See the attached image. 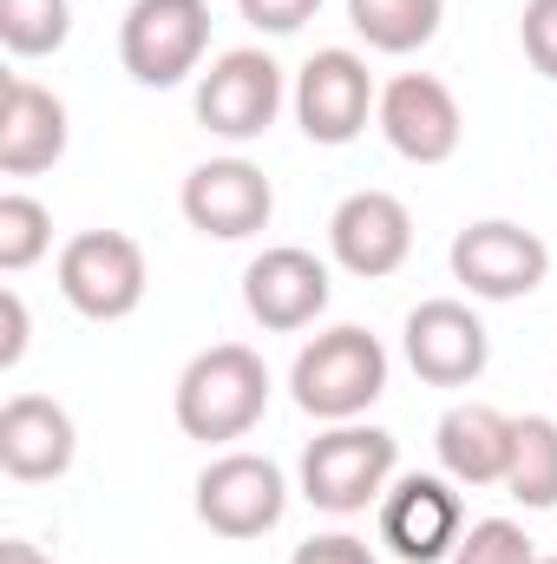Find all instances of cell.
Instances as JSON below:
<instances>
[{
    "mask_svg": "<svg viewBox=\"0 0 557 564\" xmlns=\"http://www.w3.org/2000/svg\"><path fill=\"white\" fill-rule=\"evenodd\" d=\"M73 453H79V433L53 394H13L0 408V473L7 479H20V486L59 479L73 466Z\"/></svg>",
    "mask_w": 557,
    "mask_h": 564,
    "instance_id": "cell-16",
    "label": "cell"
},
{
    "mask_svg": "<svg viewBox=\"0 0 557 564\" xmlns=\"http://www.w3.org/2000/svg\"><path fill=\"white\" fill-rule=\"evenodd\" d=\"M328 250H335V263L348 276L381 282L414 257V217H407V204L394 191H354L328 217Z\"/></svg>",
    "mask_w": 557,
    "mask_h": 564,
    "instance_id": "cell-12",
    "label": "cell"
},
{
    "mask_svg": "<svg viewBox=\"0 0 557 564\" xmlns=\"http://www.w3.org/2000/svg\"><path fill=\"white\" fill-rule=\"evenodd\" d=\"M433 453L446 466L452 486H505L512 466V414L485 408V401H459L433 426Z\"/></svg>",
    "mask_w": 557,
    "mask_h": 564,
    "instance_id": "cell-18",
    "label": "cell"
},
{
    "mask_svg": "<svg viewBox=\"0 0 557 564\" xmlns=\"http://www.w3.org/2000/svg\"><path fill=\"white\" fill-rule=\"evenodd\" d=\"M144 250L125 230H79L59 250V295L86 315V322H125L144 302Z\"/></svg>",
    "mask_w": 557,
    "mask_h": 564,
    "instance_id": "cell-5",
    "label": "cell"
},
{
    "mask_svg": "<svg viewBox=\"0 0 557 564\" xmlns=\"http://www.w3.org/2000/svg\"><path fill=\"white\" fill-rule=\"evenodd\" d=\"M381 93H374V73L361 53L348 46H321L302 73H295V119L315 144H354L368 132Z\"/></svg>",
    "mask_w": 557,
    "mask_h": 564,
    "instance_id": "cell-10",
    "label": "cell"
},
{
    "mask_svg": "<svg viewBox=\"0 0 557 564\" xmlns=\"http://www.w3.org/2000/svg\"><path fill=\"white\" fill-rule=\"evenodd\" d=\"M518 40H525V59H532L545 79H557V0H525Z\"/></svg>",
    "mask_w": 557,
    "mask_h": 564,
    "instance_id": "cell-24",
    "label": "cell"
},
{
    "mask_svg": "<svg viewBox=\"0 0 557 564\" xmlns=\"http://www.w3.org/2000/svg\"><path fill=\"white\" fill-rule=\"evenodd\" d=\"M288 564H374V552H368V539H354V532H321V539L295 545Z\"/></svg>",
    "mask_w": 557,
    "mask_h": 564,
    "instance_id": "cell-26",
    "label": "cell"
},
{
    "mask_svg": "<svg viewBox=\"0 0 557 564\" xmlns=\"http://www.w3.org/2000/svg\"><path fill=\"white\" fill-rule=\"evenodd\" d=\"M177 204H184V224H190V230H204V237H217V243H243V237L270 230V217H276V184H270L263 164H250V158H210V164H197V171L184 177Z\"/></svg>",
    "mask_w": 557,
    "mask_h": 564,
    "instance_id": "cell-9",
    "label": "cell"
},
{
    "mask_svg": "<svg viewBox=\"0 0 557 564\" xmlns=\"http://www.w3.org/2000/svg\"><path fill=\"white\" fill-rule=\"evenodd\" d=\"M276 112H282V66L263 46H230L197 79V119L217 139H230V144L263 139L276 126Z\"/></svg>",
    "mask_w": 557,
    "mask_h": 564,
    "instance_id": "cell-6",
    "label": "cell"
},
{
    "mask_svg": "<svg viewBox=\"0 0 557 564\" xmlns=\"http://www.w3.org/2000/svg\"><path fill=\"white\" fill-rule=\"evenodd\" d=\"M446 257H452V282H466L479 302H518V295H532L538 282L551 276L545 237L525 230V224H505V217L466 224Z\"/></svg>",
    "mask_w": 557,
    "mask_h": 564,
    "instance_id": "cell-8",
    "label": "cell"
},
{
    "mask_svg": "<svg viewBox=\"0 0 557 564\" xmlns=\"http://www.w3.org/2000/svg\"><path fill=\"white\" fill-rule=\"evenodd\" d=\"M452 564H538V545L512 519H472L466 539L452 545Z\"/></svg>",
    "mask_w": 557,
    "mask_h": 564,
    "instance_id": "cell-23",
    "label": "cell"
},
{
    "mask_svg": "<svg viewBox=\"0 0 557 564\" xmlns=\"http://www.w3.org/2000/svg\"><path fill=\"white\" fill-rule=\"evenodd\" d=\"M0 315H7V335H0V368H20V355H26V302H20V289H7V295H0Z\"/></svg>",
    "mask_w": 557,
    "mask_h": 564,
    "instance_id": "cell-27",
    "label": "cell"
},
{
    "mask_svg": "<svg viewBox=\"0 0 557 564\" xmlns=\"http://www.w3.org/2000/svg\"><path fill=\"white\" fill-rule=\"evenodd\" d=\"M288 388H295V408H302L308 421H328V426L361 421V414L387 394V348H381V335L341 322V328L315 335V341L295 355Z\"/></svg>",
    "mask_w": 557,
    "mask_h": 564,
    "instance_id": "cell-1",
    "label": "cell"
},
{
    "mask_svg": "<svg viewBox=\"0 0 557 564\" xmlns=\"http://www.w3.org/2000/svg\"><path fill=\"white\" fill-rule=\"evenodd\" d=\"M446 20V0H348V26L374 53H419Z\"/></svg>",
    "mask_w": 557,
    "mask_h": 564,
    "instance_id": "cell-20",
    "label": "cell"
},
{
    "mask_svg": "<svg viewBox=\"0 0 557 564\" xmlns=\"http://www.w3.org/2000/svg\"><path fill=\"white\" fill-rule=\"evenodd\" d=\"M263 414H270V368L243 341H217L177 375V426L204 446L243 440Z\"/></svg>",
    "mask_w": 557,
    "mask_h": 564,
    "instance_id": "cell-2",
    "label": "cell"
},
{
    "mask_svg": "<svg viewBox=\"0 0 557 564\" xmlns=\"http://www.w3.org/2000/svg\"><path fill=\"white\" fill-rule=\"evenodd\" d=\"M237 7H243V20L256 33H302L321 0H237Z\"/></svg>",
    "mask_w": 557,
    "mask_h": 564,
    "instance_id": "cell-25",
    "label": "cell"
},
{
    "mask_svg": "<svg viewBox=\"0 0 557 564\" xmlns=\"http://www.w3.org/2000/svg\"><path fill=\"white\" fill-rule=\"evenodd\" d=\"M66 99L33 86V79H7L0 86V171L7 177H40L66 158Z\"/></svg>",
    "mask_w": 557,
    "mask_h": 564,
    "instance_id": "cell-17",
    "label": "cell"
},
{
    "mask_svg": "<svg viewBox=\"0 0 557 564\" xmlns=\"http://www.w3.org/2000/svg\"><path fill=\"white\" fill-rule=\"evenodd\" d=\"M46 250H53V217H46V204L26 197V191H7V197H0V270L20 276V270H33Z\"/></svg>",
    "mask_w": 557,
    "mask_h": 564,
    "instance_id": "cell-22",
    "label": "cell"
},
{
    "mask_svg": "<svg viewBox=\"0 0 557 564\" xmlns=\"http://www.w3.org/2000/svg\"><path fill=\"white\" fill-rule=\"evenodd\" d=\"M381 539L407 564H439L452 558V545L466 539V506L452 492V479L439 473H407L381 492Z\"/></svg>",
    "mask_w": 557,
    "mask_h": 564,
    "instance_id": "cell-13",
    "label": "cell"
},
{
    "mask_svg": "<svg viewBox=\"0 0 557 564\" xmlns=\"http://www.w3.org/2000/svg\"><path fill=\"white\" fill-rule=\"evenodd\" d=\"M210 53V0H132L119 20V59L139 86H184Z\"/></svg>",
    "mask_w": 557,
    "mask_h": 564,
    "instance_id": "cell-4",
    "label": "cell"
},
{
    "mask_svg": "<svg viewBox=\"0 0 557 564\" xmlns=\"http://www.w3.org/2000/svg\"><path fill=\"white\" fill-rule=\"evenodd\" d=\"M505 492H512L525 512H551L557 506V421L551 414H518V421H512Z\"/></svg>",
    "mask_w": 557,
    "mask_h": 564,
    "instance_id": "cell-19",
    "label": "cell"
},
{
    "mask_svg": "<svg viewBox=\"0 0 557 564\" xmlns=\"http://www.w3.org/2000/svg\"><path fill=\"white\" fill-rule=\"evenodd\" d=\"M288 512V479L263 453H223L197 473V519L217 539H263Z\"/></svg>",
    "mask_w": 557,
    "mask_h": 564,
    "instance_id": "cell-7",
    "label": "cell"
},
{
    "mask_svg": "<svg viewBox=\"0 0 557 564\" xmlns=\"http://www.w3.org/2000/svg\"><path fill=\"white\" fill-rule=\"evenodd\" d=\"M394 473H401V440L381 433V426L341 421L302 446V499L315 512H335V519H354V512L381 506Z\"/></svg>",
    "mask_w": 557,
    "mask_h": 564,
    "instance_id": "cell-3",
    "label": "cell"
},
{
    "mask_svg": "<svg viewBox=\"0 0 557 564\" xmlns=\"http://www.w3.org/2000/svg\"><path fill=\"white\" fill-rule=\"evenodd\" d=\"M538 564H557V558H538Z\"/></svg>",
    "mask_w": 557,
    "mask_h": 564,
    "instance_id": "cell-29",
    "label": "cell"
},
{
    "mask_svg": "<svg viewBox=\"0 0 557 564\" xmlns=\"http://www.w3.org/2000/svg\"><path fill=\"white\" fill-rule=\"evenodd\" d=\"M374 126H381V139L394 144L407 164H446L459 151V139H466V112H459L452 86L433 79V73L387 79L381 106H374Z\"/></svg>",
    "mask_w": 557,
    "mask_h": 564,
    "instance_id": "cell-11",
    "label": "cell"
},
{
    "mask_svg": "<svg viewBox=\"0 0 557 564\" xmlns=\"http://www.w3.org/2000/svg\"><path fill=\"white\" fill-rule=\"evenodd\" d=\"M0 564H53V558H46L40 545H26V539H7V545H0Z\"/></svg>",
    "mask_w": 557,
    "mask_h": 564,
    "instance_id": "cell-28",
    "label": "cell"
},
{
    "mask_svg": "<svg viewBox=\"0 0 557 564\" xmlns=\"http://www.w3.org/2000/svg\"><path fill=\"white\" fill-rule=\"evenodd\" d=\"M407 361H414V375L426 388H466V381L485 375L492 335H485V322L466 302L433 295V302H419L407 315Z\"/></svg>",
    "mask_w": 557,
    "mask_h": 564,
    "instance_id": "cell-14",
    "label": "cell"
},
{
    "mask_svg": "<svg viewBox=\"0 0 557 564\" xmlns=\"http://www.w3.org/2000/svg\"><path fill=\"white\" fill-rule=\"evenodd\" d=\"M73 33V0H0V46L13 59H46Z\"/></svg>",
    "mask_w": 557,
    "mask_h": 564,
    "instance_id": "cell-21",
    "label": "cell"
},
{
    "mask_svg": "<svg viewBox=\"0 0 557 564\" xmlns=\"http://www.w3.org/2000/svg\"><path fill=\"white\" fill-rule=\"evenodd\" d=\"M328 295H335L328 263H321L315 250H295V243L263 250V257L243 270V308H250L263 328H276V335L308 328V322L328 308Z\"/></svg>",
    "mask_w": 557,
    "mask_h": 564,
    "instance_id": "cell-15",
    "label": "cell"
}]
</instances>
